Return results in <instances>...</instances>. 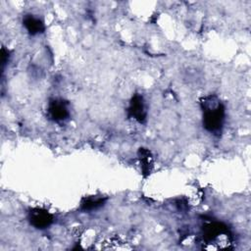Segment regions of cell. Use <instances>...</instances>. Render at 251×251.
Masks as SVG:
<instances>
[{
  "instance_id": "52a82bcc",
  "label": "cell",
  "mask_w": 251,
  "mask_h": 251,
  "mask_svg": "<svg viewBox=\"0 0 251 251\" xmlns=\"http://www.w3.org/2000/svg\"><path fill=\"white\" fill-rule=\"evenodd\" d=\"M137 154H138L141 172L144 176H147L151 174L153 169V156L150 150L146 148H139Z\"/></svg>"
},
{
  "instance_id": "6da1fadb",
  "label": "cell",
  "mask_w": 251,
  "mask_h": 251,
  "mask_svg": "<svg viewBox=\"0 0 251 251\" xmlns=\"http://www.w3.org/2000/svg\"><path fill=\"white\" fill-rule=\"evenodd\" d=\"M200 107L204 128L212 133L221 132L226 119V109L221 100L216 95H208L201 99Z\"/></svg>"
},
{
  "instance_id": "7a4b0ae2",
  "label": "cell",
  "mask_w": 251,
  "mask_h": 251,
  "mask_svg": "<svg viewBox=\"0 0 251 251\" xmlns=\"http://www.w3.org/2000/svg\"><path fill=\"white\" fill-rule=\"evenodd\" d=\"M229 229L222 222L210 221L202 226V237L204 242L211 243L221 236H229Z\"/></svg>"
},
{
  "instance_id": "3957f363",
  "label": "cell",
  "mask_w": 251,
  "mask_h": 251,
  "mask_svg": "<svg viewBox=\"0 0 251 251\" xmlns=\"http://www.w3.org/2000/svg\"><path fill=\"white\" fill-rule=\"evenodd\" d=\"M47 115L49 119L56 123H62L70 117L69 104L63 99H51L47 106Z\"/></svg>"
},
{
  "instance_id": "277c9868",
  "label": "cell",
  "mask_w": 251,
  "mask_h": 251,
  "mask_svg": "<svg viewBox=\"0 0 251 251\" xmlns=\"http://www.w3.org/2000/svg\"><path fill=\"white\" fill-rule=\"evenodd\" d=\"M27 219L29 224L37 229L47 228L54 221L53 215L43 208H32L29 210Z\"/></svg>"
},
{
  "instance_id": "8992f818",
  "label": "cell",
  "mask_w": 251,
  "mask_h": 251,
  "mask_svg": "<svg viewBox=\"0 0 251 251\" xmlns=\"http://www.w3.org/2000/svg\"><path fill=\"white\" fill-rule=\"evenodd\" d=\"M23 25L30 35H36L42 33L45 30V25L43 21L31 14L25 15L23 18Z\"/></svg>"
},
{
  "instance_id": "9c48e42d",
  "label": "cell",
  "mask_w": 251,
  "mask_h": 251,
  "mask_svg": "<svg viewBox=\"0 0 251 251\" xmlns=\"http://www.w3.org/2000/svg\"><path fill=\"white\" fill-rule=\"evenodd\" d=\"M8 60H9V51L5 47H2V49H1V66H2V70L4 69L5 65L8 63Z\"/></svg>"
},
{
  "instance_id": "ba28073f",
  "label": "cell",
  "mask_w": 251,
  "mask_h": 251,
  "mask_svg": "<svg viewBox=\"0 0 251 251\" xmlns=\"http://www.w3.org/2000/svg\"><path fill=\"white\" fill-rule=\"evenodd\" d=\"M107 201L106 197L103 196H97V195H91L84 197L80 202V209L84 212H90L95 211L102 206L105 205Z\"/></svg>"
},
{
  "instance_id": "5b68a950",
  "label": "cell",
  "mask_w": 251,
  "mask_h": 251,
  "mask_svg": "<svg viewBox=\"0 0 251 251\" xmlns=\"http://www.w3.org/2000/svg\"><path fill=\"white\" fill-rule=\"evenodd\" d=\"M128 117L135 120L136 122L143 124L147 118V110L144 98L140 94H134L130 101L127 108Z\"/></svg>"
}]
</instances>
